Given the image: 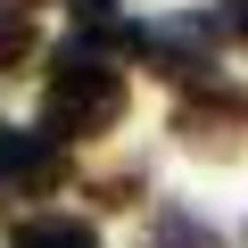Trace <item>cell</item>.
Listing matches in <instances>:
<instances>
[{
	"instance_id": "6da1fadb",
	"label": "cell",
	"mask_w": 248,
	"mask_h": 248,
	"mask_svg": "<svg viewBox=\"0 0 248 248\" xmlns=\"http://www.w3.org/2000/svg\"><path fill=\"white\" fill-rule=\"evenodd\" d=\"M124 116V75L99 58V42H66L42 91V133L50 141H91Z\"/></svg>"
},
{
	"instance_id": "7a4b0ae2",
	"label": "cell",
	"mask_w": 248,
	"mask_h": 248,
	"mask_svg": "<svg viewBox=\"0 0 248 248\" xmlns=\"http://www.w3.org/2000/svg\"><path fill=\"white\" fill-rule=\"evenodd\" d=\"M141 58L174 83H207L215 75V17H166L141 33Z\"/></svg>"
},
{
	"instance_id": "3957f363",
	"label": "cell",
	"mask_w": 248,
	"mask_h": 248,
	"mask_svg": "<svg viewBox=\"0 0 248 248\" xmlns=\"http://www.w3.org/2000/svg\"><path fill=\"white\" fill-rule=\"evenodd\" d=\"M9 248H99V232L75 223V215H25L9 232Z\"/></svg>"
},
{
	"instance_id": "277c9868",
	"label": "cell",
	"mask_w": 248,
	"mask_h": 248,
	"mask_svg": "<svg viewBox=\"0 0 248 248\" xmlns=\"http://www.w3.org/2000/svg\"><path fill=\"white\" fill-rule=\"evenodd\" d=\"M149 248H223V240H215V223H199L190 207H166V215L149 223Z\"/></svg>"
},
{
	"instance_id": "5b68a950",
	"label": "cell",
	"mask_w": 248,
	"mask_h": 248,
	"mask_svg": "<svg viewBox=\"0 0 248 248\" xmlns=\"http://www.w3.org/2000/svg\"><path fill=\"white\" fill-rule=\"evenodd\" d=\"M33 58V17L25 9H9V0H0V75H17Z\"/></svg>"
},
{
	"instance_id": "8992f818",
	"label": "cell",
	"mask_w": 248,
	"mask_h": 248,
	"mask_svg": "<svg viewBox=\"0 0 248 248\" xmlns=\"http://www.w3.org/2000/svg\"><path fill=\"white\" fill-rule=\"evenodd\" d=\"M133 190H141V174H99V207H133Z\"/></svg>"
},
{
	"instance_id": "52a82bcc",
	"label": "cell",
	"mask_w": 248,
	"mask_h": 248,
	"mask_svg": "<svg viewBox=\"0 0 248 248\" xmlns=\"http://www.w3.org/2000/svg\"><path fill=\"white\" fill-rule=\"evenodd\" d=\"M75 17H83V25H108V17H116V0H75Z\"/></svg>"
},
{
	"instance_id": "ba28073f",
	"label": "cell",
	"mask_w": 248,
	"mask_h": 248,
	"mask_svg": "<svg viewBox=\"0 0 248 248\" xmlns=\"http://www.w3.org/2000/svg\"><path fill=\"white\" fill-rule=\"evenodd\" d=\"M232 33H240V42H248V0H232Z\"/></svg>"
}]
</instances>
